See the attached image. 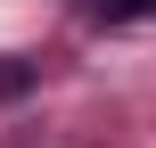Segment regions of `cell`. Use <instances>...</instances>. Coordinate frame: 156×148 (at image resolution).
<instances>
[{
	"label": "cell",
	"instance_id": "1",
	"mask_svg": "<svg viewBox=\"0 0 156 148\" xmlns=\"http://www.w3.org/2000/svg\"><path fill=\"white\" fill-rule=\"evenodd\" d=\"M25 91H33V66L25 58H0V99H25Z\"/></svg>",
	"mask_w": 156,
	"mask_h": 148
},
{
	"label": "cell",
	"instance_id": "2",
	"mask_svg": "<svg viewBox=\"0 0 156 148\" xmlns=\"http://www.w3.org/2000/svg\"><path fill=\"white\" fill-rule=\"evenodd\" d=\"M99 16H156V0H99Z\"/></svg>",
	"mask_w": 156,
	"mask_h": 148
}]
</instances>
